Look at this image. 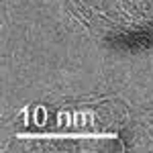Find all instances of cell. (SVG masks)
<instances>
[{"mask_svg":"<svg viewBox=\"0 0 153 153\" xmlns=\"http://www.w3.org/2000/svg\"><path fill=\"white\" fill-rule=\"evenodd\" d=\"M104 43L110 51H118V53H131V55L149 53L153 51V27L112 33L104 39Z\"/></svg>","mask_w":153,"mask_h":153,"instance_id":"cell-1","label":"cell"}]
</instances>
